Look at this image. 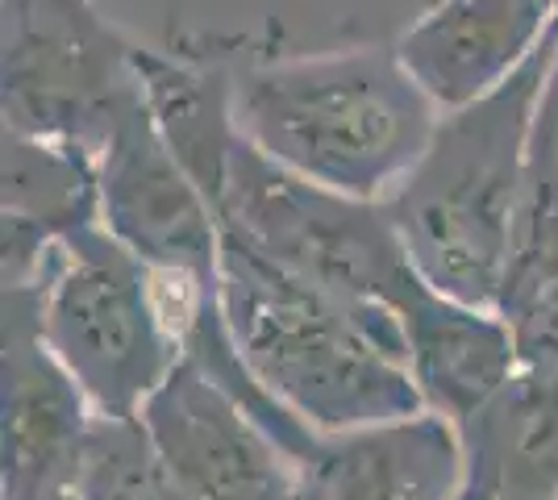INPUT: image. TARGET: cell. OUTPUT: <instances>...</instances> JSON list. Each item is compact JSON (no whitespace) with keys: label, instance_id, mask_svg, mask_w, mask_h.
I'll return each mask as SVG.
<instances>
[{"label":"cell","instance_id":"obj_1","mask_svg":"<svg viewBox=\"0 0 558 500\" xmlns=\"http://www.w3.org/2000/svg\"><path fill=\"white\" fill-rule=\"evenodd\" d=\"M221 309L251 376L308 429L350 434L425 413L392 309L304 280L226 225Z\"/></svg>","mask_w":558,"mask_h":500},{"label":"cell","instance_id":"obj_2","mask_svg":"<svg viewBox=\"0 0 558 500\" xmlns=\"http://www.w3.org/2000/svg\"><path fill=\"white\" fill-rule=\"evenodd\" d=\"M233 121L283 171L388 200L429 150L442 109L396 47H347L238 63Z\"/></svg>","mask_w":558,"mask_h":500},{"label":"cell","instance_id":"obj_3","mask_svg":"<svg viewBox=\"0 0 558 500\" xmlns=\"http://www.w3.org/2000/svg\"><path fill=\"white\" fill-rule=\"evenodd\" d=\"M555 59L558 25L496 93L442 113L421 163L384 200L417 276L454 301L500 313L537 105Z\"/></svg>","mask_w":558,"mask_h":500},{"label":"cell","instance_id":"obj_4","mask_svg":"<svg viewBox=\"0 0 558 500\" xmlns=\"http://www.w3.org/2000/svg\"><path fill=\"white\" fill-rule=\"evenodd\" d=\"M29 284L38 288L47 346L105 417L142 413L184 358L167 330L155 271L105 225L59 242Z\"/></svg>","mask_w":558,"mask_h":500},{"label":"cell","instance_id":"obj_5","mask_svg":"<svg viewBox=\"0 0 558 500\" xmlns=\"http://www.w3.org/2000/svg\"><path fill=\"white\" fill-rule=\"evenodd\" d=\"M217 217L296 276L363 305L400 313L425 284L384 200H359L301 180L263 159L246 138L233 146Z\"/></svg>","mask_w":558,"mask_h":500},{"label":"cell","instance_id":"obj_6","mask_svg":"<svg viewBox=\"0 0 558 500\" xmlns=\"http://www.w3.org/2000/svg\"><path fill=\"white\" fill-rule=\"evenodd\" d=\"M138 50L96 0H0L4 130L100 155L142 105Z\"/></svg>","mask_w":558,"mask_h":500},{"label":"cell","instance_id":"obj_7","mask_svg":"<svg viewBox=\"0 0 558 500\" xmlns=\"http://www.w3.org/2000/svg\"><path fill=\"white\" fill-rule=\"evenodd\" d=\"M100 225L155 271L221 280V217L187 175L146 96L100 150Z\"/></svg>","mask_w":558,"mask_h":500},{"label":"cell","instance_id":"obj_8","mask_svg":"<svg viewBox=\"0 0 558 500\" xmlns=\"http://www.w3.org/2000/svg\"><path fill=\"white\" fill-rule=\"evenodd\" d=\"M184 500H292L301 467L226 388L180 358L142 405Z\"/></svg>","mask_w":558,"mask_h":500},{"label":"cell","instance_id":"obj_9","mask_svg":"<svg viewBox=\"0 0 558 500\" xmlns=\"http://www.w3.org/2000/svg\"><path fill=\"white\" fill-rule=\"evenodd\" d=\"M0 346V492L75 479L96 408L38 326V288L4 284Z\"/></svg>","mask_w":558,"mask_h":500},{"label":"cell","instance_id":"obj_10","mask_svg":"<svg viewBox=\"0 0 558 500\" xmlns=\"http://www.w3.org/2000/svg\"><path fill=\"white\" fill-rule=\"evenodd\" d=\"M558 25V0H438L400 34V59L450 113L496 93Z\"/></svg>","mask_w":558,"mask_h":500},{"label":"cell","instance_id":"obj_11","mask_svg":"<svg viewBox=\"0 0 558 500\" xmlns=\"http://www.w3.org/2000/svg\"><path fill=\"white\" fill-rule=\"evenodd\" d=\"M463 447L442 413L326 434L292 500H459Z\"/></svg>","mask_w":558,"mask_h":500},{"label":"cell","instance_id":"obj_12","mask_svg":"<svg viewBox=\"0 0 558 500\" xmlns=\"http://www.w3.org/2000/svg\"><path fill=\"white\" fill-rule=\"evenodd\" d=\"M100 225V155L63 138L4 130L0 259L4 284H29L63 239Z\"/></svg>","mask_w":558,"mask_h":500},{"label":"cell","instance_id":"obj_13","mask_svg":"<svg viewBox=\"0 0 558 500\" xmlns=\"http://www.w3.org/2000/svg\"><path fill=\"white\" fill-rule=\"evenodd\" d=\"M454 429L459 500H558V371L517 367Z\"/></svg>","mask_w":558,"mask_h":500},{"label":"cell","instance_id":"obj_14","mask_svg":"<svg viewBox=\"0 0 558 500\" xmlns=\"http://www.w3.org/2000/svg\"><path fill=\"white\" fill-rule=\"evenodd\" d=\"M396 321L425 408L442 413L454 426L521 367L509 321L500 313L454 301L429 284L400 305Z\"/></svg>","mask_w":558,"mask_h":500},{"label":"cell","instance_id":"obj_15","mask_svg":"<svg viewBox=\"0 0 558 500\" xmlns=\"http://www.w3.org/2000/svg\"><path fill=\"white\" fill-rule=\"evenodd\" d=\"M233 68L230 54L209 50H138L146 109L213 205L221 200L230 155L242 138L233 121Z\"/></svg>","mask_w":558,"mask_h":500},{"label":"cell","instance_id":"obj_16","mask_svg":"<svg viewBox=\"0 0 558 500\" xmlns=\"http://www.w3.org/2000/svg\"><path fill=\"white\" fill-rule=\"evenodd\" d=\"M71 484L84 500H184L142 413L134 417L96 413L84 434Z\"/></svg>","mask_w":558,"mask_h":500},{"label":"cell","instance_id":"obj_17","mask_svg":"<svg viewBox=\"0 0 558 500\" xmlns=\"http://www.w3.org/2000/svg\"><path fill=\"white\" fill-rule=\"evenodd\" d=\"M517 346L521 367L537 371H558V280L537 288L530 301H521L512 313H505Z\"/></svg>","mask_w":558,"mask_h":500},{"label":"cell","instance_id":"obj_18","mask_svg":"<svg viewBox=\"0 0 558 500\" xmlns=\"http://www.w3.org/2000/svg\"><path fill=\"white\" fill-rule=\"evenodd\" d=\"M0 500H84V497H80V488L71 479H59V484H34V488L0 492Z\"/></svg>","mask_w":558,"mask_h":500},{"label":"cell","instance_id":"obj_19","mask_svg":"<svg viewBox=\"0 0 558 500\" xmlns=\"http://www.w3.org/2000/svg\"><path fill=\"white\" fill-rule=\"evenodd\" d=\"M542 105L555 113V125H558V59L555 68H550V80H546V93H542Z\"/></svg>","mask_w":558,"mask_h":500}]
</instances>
